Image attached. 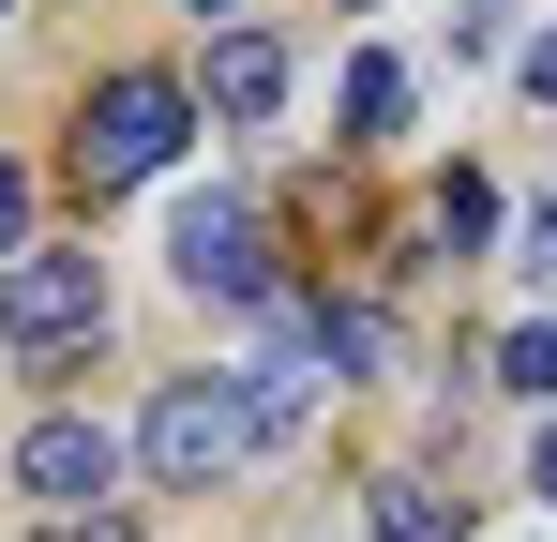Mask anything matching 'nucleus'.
<instances>
[{
    "label": "nucleus",
    "mask_w": 557,
    "mask_h": 542,
    "mask_svg": "<svg viewBox=\"0 0 557 542\" xmlns=\"http://www.w3.org/2000/svg\"><path fill=\"white\" fill-rule=\"evenodd\" d=\"M528 90H543V106H557V30H543V46H528Z\"/></svg>",
    "instance_id": "ddd939ff"
},
{
    "label": "nucleus",
    "mask_w": 557,
    "mask_h": 542,
    "mask_svg": "<svg viewBox=\"0 0 557 542\" xmlns=\"http://www.w3.org/2000/svg\"><path fill=\"white\" fill-rule=\"evenodd\" d=\"M15 226H30V181H15V167H0V257H15Z\"/></svg>",
    "instance_id": "9b49d317"
},
{
    "label": "nucleus",
    "mask_w": 557,
    "mask_h": 542,
    "mask_svg": "<svg viewBox=\"0 0 557 542\" xmlns=\"http://www.w3.org/2000/svg\"><path fill=\"white\" fill-rule=\"evenodd\" d=\"M376 542H467V513L422 482V467H392V482H376Z\"/></svg>",
    "instance_id": "0eeeda50"
},
{
    "label": "nucleus",
    "mask_w": 557,
    "mask_h": 542,
    "mask_svg": "<svg viewBox=\"0 0 557 542\" xmlns=\"http://www.w3.org/2000/svg\"><path fill=\"white\" fill-rule=\"evenodd\" d=\"M482 226H497V196H482V181L453 167V181H437V242H453V257H467V242H482Z\"/></svg>",
    "instance_id": "6e6552de"
},
{
    "label": "nucleus",
    "mask_w": 557,
    "mask_h": 542,
    "mask_svg": "<svg viewBox=\"0 0 557 542\" xmlns=\"http://www.w3.org/2000/svg\"><path fill=\"white\" fill-rule=\"evenodd\" d=\"M46 542H136V528H106V513H61V528H46Z\"/></svg>",
    "instance_id": "f8f14e48"
},
{
    "label": "nucleus",
    "mask_w": 557,
    "mask_h": 542,
    "mask_svg": "<svg viewBox=\"0 0 557 542\" xmlns=\"http://www.w3.org/2000/svg\"><path fill=\"white\" fill-rule=\"evenodd\" d=\"M136 452H151V482H166V497H211V482L257 452L242 377H166V392H151V422H136Z\"/></svg>",
    "instance_id": "f03ea898"
},
{
    "label": "nucleus",
    "mask_w": 557,
    "mask_h": 542,
    "mask_svg": "<svg viewBox=\"0 0 557 542\" xmlns=\"http://www.w3.org/2000/svg\"><path fill=\"white\" fill-rule=\"evenodd\" d=\"M182 121H196L182 76H106L91 121H76V181H91V196H106V181H151L166 151H182Z\"/></svg>",
    "instance_id": "7ed1b4c3"
},
{
    "label": "nucleus",
    "mask_w": 557,
    "mask_h": 542,
    "mask_svg": "<svg viewBox=\"0 0 557 542\" xmlns=\"http://www.w3.org/2000/svg\"><path fill=\"white\" fill-rule=\"evenodd\" d=\"M0 15H15V0H0Z\"/></svg>",
    "instance_id": "2eb2a0df"
},
{
    "label": "nucleus",
    "mask_w": 557,
    "mask_h": 542,
    "mask_svg": "<svg viewBox=\"0 0 557 542\" xmlns=\"http://www.w3.org/2000/svg\"><path fill=\"white\" fill-rule=\"evenodd\" d=\"M286 106V46L272 30H226V46H211V121H272Z\"/></svg>",
    "instance_id": "423d86ee"
},
{
    "label": "nucleus",
    "mask_w": 557,
    "mask_h": 542,
    "mask_svg": "<svg viewBox=\"0 0 557 542\" xmlns=\"http://www.w3.org/2000/svg\"><path fill=\"white\" fill-rule=\"evenodd\" d=\"M347 121H362V136H392V121H407V76H392V61H362V76H347Z\"/></svg>",
    "instance_id": "1a4fd4ad"
},
{
    "label": "nucleus",
    "mask_w": 557,
    "mask_h": 542,
    "mask_svg": "<svg viewBox=\"0 0 557 542\" xmlns=\"http://www.w3.org/2000/svg\"><path fill=\"white\" fill-rule=\"evenodd\" d=\"M497 377H512V392H557V317H528V332L497 347Z\"/></svg>",
    "instance_id": "9d476101"
},
{
    "label": "nucleus",
    "mask_w": 557,
    "mask_h": 542,
    "mask_svg": "<svg viewBox=\"0 0 557 542\" xmlns=\"http://www.w3.org/2000/svg\"><path fill=\"white\" fill-rule=\"evenodd\" d=\"M166 271H182L196 301H242V317L272 301V242H257L242 196H182V211H166Z\"/></svg>",
    "instance_id": "20e7f679"
},
{
    "label": "nucleus",
    "mask_w": 557,
    "mask_h": 542,
    "mask_svg": "<svg viewBox=\"0 0 557 542\" xmlns=\"http://www.w3.org/2000/svg\"><path fill=\"white\" fill-rule=\"evenodd\" d=\"M15 482L46 497V513H106V482H121V438L76 422V407H46L30 438H15Z\"/></svg>",
    "instance_id": "39448f33"
},
{
    "label": "nucleus",
    "mask_w": 557,
    "mask_h": 542,
    "mask_svg": "<svg viewBox=\"0 0 557 542\" xmlns=\"http://www.w3.org/2000/svg\"><path fill=\"white\" fill-rule=\"evenodd\" d=\"M106 332V257H76V242H15L0 257V347L15 361H61Z\"/></svg>",
    "instance_id": "f257e3e1"
},
{
    "label": "nucleus",
    "mask_w": 557,
    "mask_h": 542,
    "mask_svg": "<svg viewBox=\"0 0 557 542\" xmlns=\"http://www.w3.org/2000/svg\"><path fill=\"white\" fill-rule=\"evenodd\" d=\"M182 15H242V0H182Z\"/></svg>",
    "instance_id": "4468645a"
}]
</instances>
